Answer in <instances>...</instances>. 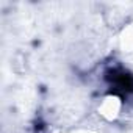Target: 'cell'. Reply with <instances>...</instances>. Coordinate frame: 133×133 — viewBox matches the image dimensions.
<instances>
[{"label": "cell", "instance_id": "6da1fadb", "mask_svg": "<svg viewBox=\"0 0 133 133\" xmlns=\"http://www.w3.org/2000/svg\"><path fill=\"white\" fill-rule=\"evenodd\" d=\"M107 78L110 80L111 88H114L116 91L128 96L133 94V75L128 74L124 69H111L107 75Z\"/></svg>", "mask_w": 133, "mask_h": 133}]
</instances>
